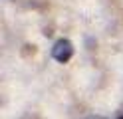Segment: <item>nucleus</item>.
Here are the masks:
<instances>
[{
    "label": "nucleus",
    "instance_id": "nucleus-1",
    "mask_svg": "<svg viewBox=\"0 0 123 119\" xmlns=\"http://www.w3.org/2000/svg\"><path fill=\"white\" fill-rule=\"evenodd\" d=\"M72 54H74V46H72L70 40H58L52 48V58L60 63H66L72 58Z\"/></svg>",
    "mask_w": 123,
    "mask_h": 119
},
{
    "label": "nucleus",
    "instance_id": "nucleus-2",
    "mask_svg": "<svg viewBox=\"0 0 123 119\" xmlns=\"http://www.w3.org/2000/svg\"><path fill=\"white\" fill-rule=\"evenodd\" d=\"M87 119H105V117H101V115H89Z\"/></svg>",
    "mask_w": 123,
    "mask_h": 119
},
{
    "label": "nucleus",
    "instance_id": "nucleus-3",
    "mask_svg": "<svg viewBox=\"0 0 123 119\" xmlns=\"http://www.w3.org/2000/svg\"><path fill=\"white\" fill-rule=\"evenodd\" d=\"M119 119H123V115H121V117H119Z\"/></svg>",
    "mask_w": 123,
    "mask_h": 119
}]
</instances>
